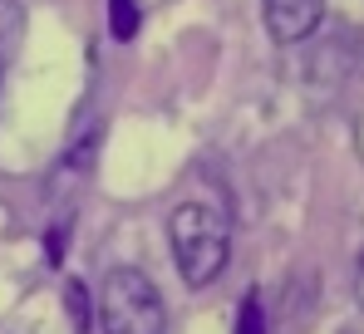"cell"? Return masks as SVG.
<instances>
[{"mask_svg":"<svg viewBox=\"0 0 364 334\" xmlns=\"http://www.w3.org/2000/svg\"><path fill=\"white\" fill-rule=\"evenodd\" d=\"M168 241H173V261H178L182 280L192 290H202V285H212V280L227 271L232 222L212 202H178L173 217H168Z\"/></svg>","mask_w":364,"mask_h":334,"instance_id":"cell-1","label":"cell"},{"mask_svg":"<svg viewBox=\"0 0 364 334\" xmlns=\"http://www.w3.org/2000/svg\"><path fill=\"white\" fill-rule=\"evenodd\" d=\"M99 330L104 334H168V310L158 285L138 266H114L99 285Z\"/></svg>","mask_w":364,"mask_h":334,"instance_id":"cell-2","label":"cell"},{"mask_svg":"<svg viewBox=\"0 0 364 334\" xmlns=\"http://www.w3.org/2000/svg\"><path fill=\"white\" fill-rule=\"evenodd\" d=\"M325 0H266V30L276 45H301L320 30Z\"/></svg>","mask_w":364,"mask_h":334,"instance_id":"cell-3","label":"cell"},{"mask_svg":"<svg viewBox=\"0 0 364 334\" xmlns=\"http://www.w3.org/2000/svg\"><path fill=\"white\" fill-rule=\"evenodd\" d=\"M25 40V5L20 0H0V79H5V64L15 59Z\"/></svg>","mask_w":364,"mask_h":334,"instance_id":"cell-4","label":"cell"},{"mask_svg":"<svg viewBox=\"0 0 364 334\" xmlns=\"http://www.w3.org/2000/svg\"><path fill=\"white\" fill-rule=\"evenodd\" d=\"M237 334H266V305H261V290H251L237 310Z\"/></svg>","mask_w":364,"mask_h":334,"instance_id":"cell-5","label":"cell"},{"mask_svg":"<svg viewBox=\"0 0 364 334\" xmlns=\"http://www.w3.org/2000/svg\"><path fill=\"white\" fill-rule=\"evenodd\" d=\"M109 15H114V40H133L138 35V5L133 0H109Z\"/></svg>","mask_w":364,"mask_h":334,"instance_id":"cell-6","label":"cell"},{"mask_svg":"<svg viewBox=\"0 0 364 334\" xmlns=\"http://www.w3.org/2000/svg\"><path fill=\"white\" fill-rule=\"evenodd\" d=\"M69 305H74V320H79V330H84V285H79V280H69Z\"/></svg>","mask_w":364,"mask_h":334,"instance_id":"cell-7","label":"cell"},{"mask_svg":"<svg viewBox=\"0 0 364 334\" xmlns=\"http://www.w3.org/2000/svg\"><path fill=\"white\" fill-rule=\"evenodd\" d=\"M355 295H360V305H364V251H360V271H355Z\"/></svg>","mask_w":364,"mask_h":334,"instance_id":"cell-8","label":"cell"}]
</instances>
